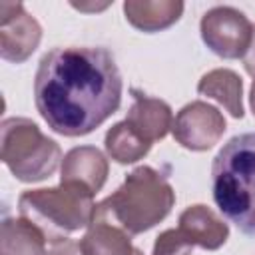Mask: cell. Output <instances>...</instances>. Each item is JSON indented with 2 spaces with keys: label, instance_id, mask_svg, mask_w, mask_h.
<instances>
[{
  "label": "cell",
  "instance_id": "obj_1",
  "mask_svg": "<svg viewBox=\"0 0 255 255\" xmlns=\"http://www.w3.org/2000/svg\"><path fill=\"white\" fill-rule=\"evenodd\" d=\"M122 90L118 64L106 48H54L42 56L34 78L36 110L68 137L86 135L116 114Z\"/></svg>",
  "mask_w": 255,
  "mask_h": 255
},
{
  "label": "cell",
  "instance_id": "obj_2",
  "mask_svg": "<svg viewBox=\"0 0 255 255\" xmlns=\"http://www.w3.org/2000/svg\"><path fill=\"white\" fill-rule=\"evenodd\" d=\"M173 203L175 193L167 177L149 165H139L110 197L96 205L94 215L137 235L165 219Z\"/></svg>",
  "mask_w": 255,
  "mask_h": 255
},
{
  "label": "cell",
  "instance_id": "obj_3",
  "mask_svg": "<svg viewBox=\"0 0 255 255\" xmlns=\"http://www.w3.org/2000/svg\"><path fill=\"white\" fill-rule=\"evenodd\" d=\"M211 189L219 211L243 233H255V131L231 137L211 165Z\"/></svg>",
  "mask_w": 255,
  "mask_h": 255
},
{
  "label": "cell",
  "instance_id": "obj_4",
  "mask_svg": "<svg viewBox=\"0 0 255 255\" xmlns=\"http://www.w3.org/2000/svg\"><path fill=\"white\" fill-rule=\"evenodd\" d=\"M94 195L74 181H60L50 189H28L18 199L20 217L32 221L50 245L68 239V233L84 229L94 217Z\"/></svg>",
  "mask_w": 255,
  "mask_h": 255
},
{
  "label": "cell",
  "instance_id": "obj_5",
  "mask_svg": "<svg viewBox=\"0 0 255 255\" xmlns=\"http://www.w3.org/2000/svg\"><path fill=\"white\" fill-rule=\"evenodd\" d=\"M0 157L12 175L32 183L50 177L62 159L60 145L26 118H8L0 126Z\"/></svg>",
  "mask_w": 255,
  "mask_h": 255
},
{
  "label": "cell",
  "instance_id": "obj_6",
  "mask_svg": "<svg viewBox=\"0 0 255 255\" xmlns=\"http://www.w3.org/2000/svg\"><path fill=\"white\" fill-rule=\"evenodd\" d=\"M199 28L205 46L225 60L243 58L253 40V24L233 6H215L207 10Z\"/></svg>",
  "mask_w": 255,
  "mask_h": 255
},
{
  "label": "cell",
  "instance_id": "obj_7",
  "mask_svg": "<svg viewBox=\"0 0 255 255\" xmlns=\"http://www.w3.org/2000/svg\"><path fill=\"white\" fill-rule=\"evenodd\" d=\"M171 131L175 141L183 147L191 151H205L221 139L225 131V118L217 108L197 100L177 112Z\"/></svg>",
  "mask_w": 255,
  "mask_h": 255
},
{
  "label": "cell",
  "instance_id": "obj_8",
  "mask_svg": "<svg viewBox=\"0 0 255 255\" xmlns=\"http://www.w3.org/2000/svg\"><path fill=\"white\" fill-rule=\"evenodd\" d=\"M42 40V28L20 2L0 4V56L20 64L32 56Z\"/></svg>",
  "mask_w": 255,
  "mask_h": 255
},
{
  "label": "cell",
  "instance_id": "obj_9",
  "mask_svg": "<svg viewBox=\"0 0 255 255\" xmlns=\"http://www.w3.org/2000/svg\"><path fill=\"white\" fill-rule=\"evenodd\" d=\"M183 241L191 247H203L207 251L219 249L227 237V223L211 211L207 205H191L179 215V225L175 227Z\"/></svg>",
  "mask_w": 255,
  "mask_h": 255
},
{
  "label": "cell",
  "instance_id": "obj_10",
  "mask_svg": "<svg viewBox=\"0 0 255 255\" xmlns=\"http://www.w3.org/2000/svg\"><path fill=\"white\" fill-rule=\"evenodd\" d=\"M126 124L147 143L163 139L173 126L171 108L157 98H149L133 90V104L126 116Z\"/></svg>",
  "mask_w": 255,
  "mask_h": 255
},
{
  "label": "cell",
  "instance_id": "obj_11",
  "mask_svg": "<svg viewBox=\"0 0 255 255\" xmlns=\"http://www.w3.org/2000/svg\"><path fill=\"white\" fill-rule=\"evenodd\" d=\"M106 179H108V159L98 147L80 145L64 155L60 181L82 183L92 193H98L104 187Z\"/></svg>",
  "mask_w": 255,
  "mask_h": 255
},
{
  "label": "cell",
  "instance_id": "obj_12",
  "mask_svg": "<svg viewBox=\"0 0 255 255\" xmlns=\"http://www.w3.org/2000/svg\"><path fill=\"white\" fill-rule=\"evenodd\" d=\"M80 249L84 255H133L131 235L120 225L104 217H92L88 231L80 239Z\"/></svg>",
  "mask_w": 255,
  "mask_h": 255
},
{
  "label": "cell",
  "instance_id": "obj_13",
  "mask_svg": "<svg viewBox=\"0 0 255 255\" xmlns=\"http://www.w3.org/2000/svg\"><path fill=\"white\" fill-rule=\"evenodd\" d=\"M183 2L175 0H129L124 4L126 20L141 32H157L179 20Z\"/></svg>",
  "mask_w": 255,
  "mask_h": 255
},
{
  "label": "cell",
  "instance_id": "obj_14",
  "mask_svg": "<svg viewBox=\"0 0 255 255\" xmlns=\"http://www.w3.org/2000/svg\"><path fill=\"white\" fill-rule=\"evenodd\" d=\"M46 235L24 217H8L2 221L0 255H46Z\"/></svg>",
  "mask_w": 255,
  "mask_h": 255
},
{
  "label": "cell",
  "instance_id": "obj_15",
  "mask_svg": "<svg viewBox=\"0 0 255 255\" xmlns=\"http://www.w3.org/2000/svg\"><path fill=\"white\" fill-rule=\"evenodd\" d=\"M197 92L201 96H207L219 102L233 118H243V102H241L243 82L233 70L217 68V70L207 72L199 80Z\"/></svg>",
  "mask_w": 255,
  "mask_h": 255
},
{
  "label": "cell",
  "instance_id": "obj_16",
  "mask_svg": "<svg viewBox=\"0 0 255 255\" xmlns=\"http://www.w3.org/2000/svg\"><path fill=\"white\" fill-rule=\"evenodd\" d=\"M151 143L143 141L128 124L126 120L116 124L106 133V151L118 163H133L141 159L149 151Z\"/></svg>",
  "mask_w": 255,
  "mask_h": 255
},
{
  "label": "cell",
  "instance_id": "obj_17",
  "mask_svg": "<svg viewBox=\"0 0 255 255\" xmlns=\"http://www.w3.org/2000/svg\"><path fill=\"white\" fill-rule=\"evenodd\" d=\"M191 245L183 241L177 229H165L157 235L151 255H191Z\"/></svg>",
  "mask_w": 255,
  "mask_h": 255
},
{
  "label": "cell",
  "instance_id": "obj_18",
  "mask_svg": "<svg viewBox=\"0 0 255 255\" xmlns=\"http://www.w3.org/2000/svg\"><path fill=\"white\" fill-rule=\"evenodd\" d=\"M46 255H84V253L80 249V243H76L72 239H64V241L50 245V251Z\"/></svg>",
  "mask_w": 255,
  "mask_h": 255
},
{
  "label": "cell",
  "instance_id": "obj_19",
  "mask_svg": "<svg viewBox=\"0 0 255 255\" xmlns=\"http://www.w3.org/2000/svg\"><path fill=\"white\" fill-rule=\"evenodd\" d=\"M243 64H245L247 74H251V76L255 78V26H253V40H251V46H249L247 54L243 56Z\"/></svg>",
  "mask_w": 255,
  "mask_h": 255
},
{
  "label": "cell",
  "instance_id": "obj_20",
  "mask_svg": "<svg viewBox=\"0 0 255 255\" xmlns=\"http://www.w3.org/2000/svg\"><path fill=\"white\" fill-rule=\"evenodd\" d=\"M251 110H253V116H255V80H253V86H251Z\"/></svg>",
  "mask_w": 255,
  "mask_h": 255
}]
</instances>
